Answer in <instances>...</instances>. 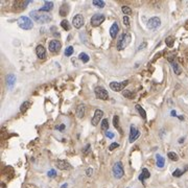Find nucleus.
Returning <instances> with one entry per match:
<instances>
[{
	"label": "nucleus",
	"mask_w": 188,
	"mask_h": 188,
	"mask_svg": "<svg viewBox=\"0 0 188 188\" xmlns=\"http://www.w3.org/2000/svg\"><path fill=\"white\" fill-rule=\"evenodd\" d=\"M29 16L35 20V22L39 23V24H45V23H49L52 20V17L47 13L40 12V10H33L29 13Z\"/></svg>",
	"instance_id": "obj_1"
},
{
	"label": "nucleus",
	"mask_w": 188,
	"mask_h": 188,
	"mask_svg": "<svg viewBox=\"0 0 188 188\" xmlns=\"http://www.w3.org/2000/svg\"><path fill=\"white\" fill-rule=\"evenodd\" d=\"M131 41H132V37H131L130 33H123L119 37V39H118L117 49L119 50V51L126 49V48L128 47L129 45H130Z\"/></svg>",
	"instance_id": "obj_2"
},
{
	"label": "nucleus",
	"mask_w": 188,
	"mask_h": 188,
	"mask_svg": "<svg viewBox=\"0 0 188 188\" xmlns=\"http://www.w3.org/2000/svg\"><path fill=\"white\" fill-rule=\"evenodd\" d=\"M17 23H18L19 27L24 29V30H29V29H31L33 27V23L31 21V19L26 16H21L18 19V22Z\"/></svg>",
	"instance_id": "obj_3"
},
{
	"label": "nucleus",
	"mask_w": 188,
	"mask_h": 188,
	"mask_svg": "<svg viewBox=\"0 0 188 188\" xmlns=\"http://www.w3.org/2000/svg\"><path fill=\"white\" fill-rule=\"evenodd\" d=\"M94 93L96 98L98 99H101V100H108L109 99V93H108V91L103 87L97 86L94 90Z\"/></svg>",
	"instance_id": "obj_4"
},
{
	"label": "nucleus",
	"mask_w": 188,
	"mask_h": 188,
	"mask_svg": "<svg viewBox=\"0 0 188 188\" xmlns=\"http://www.w3.org/2000/svg\"><path fill=\"white\" fill-rule=\"evenodd\" d=\"M129 84V81H123V82H111L110 83V88H111L113 91L115 92H119V91H123L124 88L128 86Z\"/></svg>",
	"instance_id": "obj_5"
},
{
	"label": "nucleus",
	"mask_w": 188,
	"mask_h": 188,
	"mask_svg": "<svg viewBox=\"0 0 188 188\" xmlns=\"http://www.w3.org/2000/svg\"><path fill=\"white\" fill-rule=\"evenodd\" d=\"M113 175L116 179H121L124 176V170L123 166H122L121 162H116L113 166Z\"/></svg>",
	"instance_id": "obj_6"
},
{
	"label": "nucleus",
	"mask_w": 188,
	"mask_h": 188,
	"mask_svg": "<svg viewBox=\"0 0 188 188\" xmlns=\"http://www.w3.org/2000/svg\"><path fill=\"white\" fill-rule=\"evenodd\" d=\"M106 20V16L103 14H94L91 18V25L93 27H98L101 23H103V21Z\"/></svg>",
	"instance_id": "obj_7"
},
{
	"label": "nucleus",
	"mask_w": 188,
	"mask_h": 188,
	"mask_svg": "<svg viewBox=\"0 0 188 188\" xmlns=\"http://www.w3.org/2000/svg\"><path fill=\"white\" fill-rule=\"evenodd\" d=\"M147 25V28L149 29H157L159 28L160 26H161V20H160L159 17H152L151 19H149V21H147L146 23Z\"/></svg>",
	"instance_id": "obj_8"
},
{
	"label": "nucleus",
	"mask_w": 188,
	"mask_h": 188,
	"mask_svg": "<svg viewBox=\"0 0 188 188\" xmlns=\"http://www.w3.org/2000/svg\"><path fill=\"white\" fill-rule=\"evenodd\" d=\"M139 136H140V131L136 128V126L132 124L130 128V137H129V141H130L131 143L135 142V141L139 138Z\"/></svg>",
	"instance_id": "obj_9"
},
{
	"label": "nucleus",
	"mask_w": 188,
	"mask_h": 188,
	"mask_svg": "<svg viewBox=\"0 0 188 188\" xmlns=\"http://www.w3.org/2000/svg\"><path fill=\"white\" fill-rule=\"evenodd\" d=\"M84 24H85V18H84L83 15L77 14V15H75V16L73 17V19H72V25L77 29H80Z\"/></svg>",
	"instance_id": "obj_10"
},
{
	"label": "nucleus",
	"mask_w": 188,
	"mask_h": 188,
	"mask_svg": "<svg viewBox=\"0 0 188 188\" xmlns=\"http://www.w3.org/2000/svg\"><path fill=\"white\" fill-rule=\"evenodd\" d=\"M61 47H62V44H61L60 41H58V40H50L49 43H48V48H49V50L51 52H58L60 51Z\"/></svg>",
	"instance_id": "obj_11"
},
{
	"label": "nucleus",
	"mask_w": 188,
	"mask_h": 188,
	"mask_svg": "<svg viewBox=\"0 0 188 188\" xmlns=\"http://www.w3.org/2000/svg\"><path fill=\"white\" fill-rule=\"evenodd\" d=\"M103 111L100 109H96L94 112V115H93V118H92L91 120V123L93 126H96L97 124L99 123V121L101 120V118H103Z\"/></svg>",
	"instance_id": "obj_12"
},
{
	"label": "nucleus",
	"mask_w": 188,
	"mask_h": 188,
	"mask_svg": "<svg viewBox=\"0 0 188 188\" xmlns=\"http://www.w3.org/2000/svg\"><path fill=\"white\" fill-rule=\"evenodd\" d=\"M56 168H59V169H61V170H68V169H71V168H72L71 164L69 163L68 161H66V160H56Z\"/></svg>",
	"instance_id": "obj_13"
},
{
	"label": "nucleus",
	"mask_w": 188,
	"mask_h": 188,
	"mask_svg": "<svg viewBox=\"0 0 188 188\" xmlns=\"http://www.w3.org/2000/svg\"><path fill=\"white\" fill-rule=\"evenodd\" d=\"M36 54H37V56L40 59V60H44L46 58V49L43 45H38L36 47Z\"/></svg>",
	"instance_id": "obj_14"
},
{
	"label": "nucleus",
	"mask_w": 188,
	"mask_h": 188,
	"mask_svg": "<svg viewBox=\"0 0 188 188\" xmlns=\"http://www.w3.org/2000/svg\"><path fill=\"white\" fill-rule=\"evenodd\" d=\"M5 84L8 89H13L16 84V77L14 74H7L5 77Z\"/></svg>",
	"instance_id": "obj_15"
},
{
	"label": "nucleus",
	"mask_w": 188,
	"mask_h": 188,
	"mask_svg": "<svg viewBox=\"0 0 188 188\" xmlns=\"http://www.w3.org/2000/svg\"><path fill=\"white\" fill-rule=\"evenodd\" d=\"M118 31H119V25L117 22H114L112 24V26L110 27V35H111L112 39H115L118 35Z\"/></svg>",
	"instance_id": "obj_16"
},
{
	"label": "nucleus",
	"mask_w": 188,
	"mask_h": 188,
	"mask_svg": "<svg viewBox=\"0 0 188 188\" xmlns=\"http://www.w3.org/2000/svg\"><path fill=\"white\" fill-rule=\"evenodd\" d=\"M69 13V4L68 3H63L59 10V14L61 17H66Z\"/></svg>",
	"instance_id": "obj_17"
},
{
	"label": "nucleus",
	"mask_w": 188,
	"mask_h": 188,
	"mask_svg": "<svg viewBox=\"0 0 188 188\" xmlns=\"http://www.w3.org/2000/svg\"><path fill=\"white\" fill-rule=\"evenodd\" d=\"M86 113V106L84 103H81V105L77 106V116L79 118H83L85 116Z\"/></svg>",
	"instance_id": "obj_18"
},
{
	"label": "nucleus",
	"mask_w": 188,
	"mask_h": 188,
	"mask_svg": "<svg viewBox=\"0 0 188 188\" xmlns=\"http://www.w3.org/2000/svg\"><path fill=\"white\" fill-rule=\"evenodd\" d=\"M52 7H54V2L52 1H45V3H44V5L42 6V7H40V12H49V10H52Z\"/></svg>",
	"instance_id": "obj_19"
},
{
	"label": "nucleus",
	"mask_w": 188,
	"mask_h": 188,
	"mask_svg": "<svg viewBox=\"0 0 188 188\" xmlns=\"http://www.w3.org/2000/svg\"><path fill=\"white\" fill-rule=\"evenodd\" d=\"M29 1H18L15 3L14 7L15 8H18V10H23L27 5H28Z\"/></svg>",
	"instance_id": "obj_20"
},
{
	"label": "nucleus",
	"mask_w": 188,
	"mask_h": 188,
	"mask_svg": "<svg viewBox=\"0 0 188 188\" xmlns=\"http://www.w3.org/2000/svg\"><path fill=\"white\" fill-rule=\"evenodd\" d=\"M149 177H151V174H149V169H147V168H143V169H142V172H141V175L139 176V180H140L141 182H143L144 180L149 179Z\"/></svg>",
	"instance_id": "obj_21"
},
{
	"label": "nucleus",
	"mask_w": 188,
	"mask_h": 188,
	"mask_svg": "<svg viewBox=\"0 0 188 188\" xmlns=\"http://www.w3.org/2000/svg\"><path fill=\"white\" fill-rule=\"evenodd\" d=\"M170 64H172V69H174L175 74L180 75V74H181V72H182V69H181L180 65H179L177 62H175V61H172V62L170 63Z\"/></svg>",
	"instance_id": "obj_22"
},
{
	"label": "nucleus",
	"mask_w": 188,
	"mask_h": 188,
	"mask_svg": "<svg viewBox=\"0 0 188 188\" xmlns=\"http://www.w3.org/2000/svg\"><path fill=\"white\" fill-rule=\"evenodd\" d=\"M156 158H157V162H156V164H157L158 167L159 168L164 167V165H165V160H164V158L162 157V156H160L159 154L156 155Z\"/></svg>",
	"instance_id": "obj_23"
},
{
	"label": "nucleus",
	"mask_w": 188,
	"mask_h": 188,
	"mask_svg": "<svg viewBox=\"0 0 188 188\" xmlns=\"http://www.w3.org/2000/svg\"><path fill=\"white\" fill-rule=\"evenodd\" d=\"M135 108H136L137 112L140 114L141 118H142V119H144V120H146V112H145V110L143 109V108L141 107L140 105H136V106H135Z\"/></svg>",
	"instance_id": "obj_24"
},
{
	"label": "nucleus",
	"mask_w": 188,
	"mask_h": 188,
	"mask_svg": "<svg viewBox=\"0 0 188 188\" xmlns=\"http://www.w3.org/2000/svg\"><path fill=\"white\" fill-rule=\"evenodd\" d=\"M31 106V101L30 100H26V101H24V103L21 105V107H20V111H21V113H25V112L27 111V110L29 109V107Z\"/></svg>",
	"instance_id": "obj_25"
},
{
	"label": "nucleus",
	"mask_w": 188,
	"mask_h": 188,
	"mask_svg": "<svg viewBox=\"0 0 188 188\" xmlns=\"http://www.w3.org/2000/svg\"><path fill=\"white\" fill-rule=\"evenodd\" d=\"M122 95H123L124 97H126V98L133 99V98H135V96H136V93L130 91V90H123V91H122Z\"/></svg>",
	"instance_id": "obj_26"
},
{
	"label": "nucleus",
	"mask_w": 188,
	"mask_h": 188,
	"mask_svg": "<svg viewBox=\"0 0 188 188\" xmlns=\"http://www.w3.org/2000/svg\"><path fill=\"white\" fill-rule=\"evenodd\" d=\"M61 26H62L63 28H64L65 30H67V31H69L71 29L70 23H69V21L67 20V19H64V20H62V22H61Z\"/></svg>",
	"instance_id": "obj_27"
},
{
	"label": "nucleus",
	"mask_w": 188,
	"mask_h": 188,
	"mask_svg": "<svg viewBox=\"0 0 188 188\" xmlns=\"http://www.w3.org/2000/svg\"><path fill=\"white\" fill-rule=\"evenodd\" d=\"M79 59L83 63H88V62H89V60H90V56H88L87 54H85V52H82V54H80Z\"/></svg>",
	"instance_id": "obj_28"
},
{
	"label": "nucleus",
	"mask_w": 188,
	"mask_h": 188,
	"mask_svg": "<svg viewBox=\"0 0 188 188\" xmlns=\"http://www.w3.org/2000/svg\"><path fill=\"white\" fill-rule=\"evenodd\" d=\"M113 126L114 128L116 129V130H119L120 131V126H119V117H118V115H115L113 117ZM121 132V131H120Z\"/></svg>",
	"instance_id": "obj_29"
},
{
	"label": "nucleus",
	"mask_w": 188,
	"mask_h": 188,
	"mask_svg": "<svg viewBox=\"0 0 188 188\" xmlns=\"http://www.w3.org/2000/svg\"><path fill=\"white\" fill-rule=\"evenodd\" d=\"M101 131H108V129H109V121H108L107 118H103V120H101Z\"/></svg>",
	"instance_id": "obj_30"
},
{
	"label": "nucleus",
	"mask_w": 188,
	"mask_h": 188,
	"mask_svg": "<svg viewBox=\"0 0 188 188\" xmlns=\"http://www.w3.org/2000/svg\"><path fill=\"white\" fill-rule=\"evenodd\" d=\"M165 43H166V45H167L168 47H172V46H174V43H175V38L172 37V36L167 37L165 39Z\"/></svg>",
	"instance_id": "obj_31"
},
{
	"label": "nucleus",
	"mask_w": 188,
	"mask_h": 188,
	"mask_svg": "<svg viewBox=\"0 0 188 188\" xmlns=\"http://www.w3.org/2000/svg\"><path fill=\"white\" fill-rule=\"evenodd\" d=\"M167 156H168V158L172 160V161H178V160H179V156L177 155L175 152H169V153L167 154Z\"/></svg>",
	"instance_id": "obj_32"
},
{
	"label": "nucleus",
	"mask_w": 188,
	"mask_h": 188,
	"mask_svg": "<svg viewBox=\"0 0 188 188\" xmlns=\"http://www.w3.org/2000/svg\"><path fill=\"white\" fill-rule=\"evenodd\" d=\"M186 172V169H184V170H181V169H179V168H177L176 170H175L174 172H172V176L174 177H176V178H180L181 176H182L184 172Z\"/></svg>",
	"instance_id": "obj_33"
},
{
	"label": "nucleus",
	"mask_w": 188,
	"mask_h": 188,
	"mask_svg": "<svg viewBox=\"0 0 188 188\" xmlns=\"http://www.w3.org/2000/svg\"><path fill=\"white\" fill-rule=\"evenodd\" d=\"M121 10H122V13L124 14V16H129V15H131L132 14V10H131L129 6H126V5H123L121 7Z\"/></svg>",
	"instance_id": "obj_34"
},
{
	"label": "nucleus",
	"mask_w": 188,
	"mask_h": 188,
	"mask_svg": "<svg viewBox=\"0 0 188 188\" xmlns=\"http://www.w3.org/2000/svg\"><path fill=\"white\" fill-rule=\"evenodd\" d=\"M92 4L99 8H103V6H105V2L101 1V0H94V1H92Z\"/></svg>",
	"instance_id": "obj_35"
},
{
	"label": "nucleus",
	"mask_w": 188,
	"mask_h": 188,
	"mask_svg": "<svg viewBox=\"0 0 188 188\" xmlns=\"http://www.w3.org/2000/svg\"><path fill=\"white\" fill-rule=\"evenodd\" d=\"M73 46H68V47L65 49V56H72V54H73Z\"/></svg>",
	"instance_id": "obj_36"
},
{
	"label": "nucleus",
	"mask_w": 188,
	"mask_h": 188,
	"mask_svg": "<svg viewBox=\"0 0 188 188\" xmlns=\"http://www.w3.org/2000/svg\"><path fill=\"white\" fill-rule=\"evenodd\" d=\"M118 146H119V143H117V142H113V143H111V144H110V146H109V151H110V152L114 151V149H117Z\"/></svg>",
	"instance_id": "obj_37"
},
{
	"label": "nucleus",
	"mask_w": 188,
	"mask_h": 188,
	"mask_svg": "<svg viewBox=\"0 0 188 188\" xmlns=\"http://www.w3.org/2000/svg\"><path fill=\"white\" fill-rule=\"evenodd\" d=\"M122 20H123V24L126 26H130V18H129V16H124L122 18Z\"/></svg>",
	"instance_id": "obj_38"
},
{
	"label": "nucleus",
	"mask_w": 188,
	"mask_h": 188,
	"mask_svg": "<svg viewBox=\"0 0 188 188\" xmlns=\"http://www.w3.org/2000/svg\"><path fill=\"white\" fill-rule=\"evenodd\" d=\"M83 153H84V155H88V154L90 153V144H87L86 145V147H84Z\"/></svg>",
	"instance_id": "obj_39"
},
{
	"label": "nucleus",
	"mask_w": 188,
	"mask_h": 188,
	"mask_svg": "<svg viewBox=\"0 0 188 188\" xmlns=\"http://www.w3.org/2000/svg\"><path fill=\"white\" fill-rule=\"evenodd\" d=\"M48 177H50V178H54V177H56V172L54 169H51L48 172Z\"/></svg>",
	"instance_id": "obj_40"
},
{
	"label": "nucleus",
	"mask_w": 188,
	"mask_h": 188,
	"mask_svg": "<svg viewBox=\"0 0 188 188\" xmlns=\"http://www.w3.org/2000/svg\"><path fill=\"white\" fill-rule=\"evenodd\" d=\"M106 137L112 139V138H114V134L112 132H110V131H107V132H106Z\"/></svg>",
	"instance_id": "obj_41"
},
{
	"label": "nucleus",
	"mask_w": 188,
	"mask_h": 188,
	"mask_svg": "<svg viewBox=\"0 0 188 188\" xmlns=\"http://www.w3.org/2000/svg\"><path fill=\"white\" fill-rule=\"evenodd\" d=\"M92 172H93V168H87V170H86V174H87L88 177H91L92 176Z\"/></svg>",
	"instance_id": "obj_42"
},
{
	"label": "nucleus",
	"mask_w": 188,
	"mask_h": 188,
	"mask_svg": "<svg viewBox=\"0 0 188 188\" xmlns=\"http://www.w3.org/2000/svg\"><path fill=\"white\" fill-rule=\"evenodd\" d=\"M65 128H66V126H65V124H61V126H56V129H58V130H60V131L65 130Z\"/></svg>",
	"instance_id": "obj_43"
},
{
	"label": "nucleus",
	"mask_w": 188,
	"mask_h": 188,
	"mask_svg": "<svg viewBox=\"0 0 188 188\" xmlns=\"http://www.w3.org/2000/svg\"><path fill=\"white\" fill-rule=\"evenodd\" d=\"M145 47H146V43H145V42H144V44H141L140 47H139L138 49L140 50V49H142V48H145Z\"/></svg>",
	"instance_id": "obj_44"
},
{
	"label": "nucleus",
	"mask_w": 188,
	"mask_h": 188,
	"mask_svg": "<svg viewBox=\"0 0 188 188\" xmlns=\"http://www.w3.org/2000/svg\"><path fill=\"white\" fill-rule=\"evenodd\" d=\"M172 116H175V115H176V112H175V111H172Z\"/></svg>",
	"instance_id": "obj_45"
},
{
	"label": "nucleus",
	"mask_w": 188,
	"mask_h": 188,
	"mask_svg": "<svg viewBox=\"0 0 188 188\" xmlns=\"http://www.w3.org/2000/svg\"><path fill=\"white\" fill-rule=\"evenodd\" d=\"M183 141H184V138L180 139V141H179V142H180V143H182V142H183Z\"/></svg>",
	"instance_id": "obj_46"
},
{
	"label": "nucleus",
	"mask_w": 188,
	"mask_h": 188,
	"mask_svg": "<svg viewBox=\"0 0 188 188\" xmlns=\"http://www.w3.org/2000/svg\"><path fill=\"white\" fill-rule=\"evenodd\" d=\"M66 187H67V184H64V185L62 186V188H66Z\"/></svg>",
	"instance_id": "obj_47"
}]
</instances>
